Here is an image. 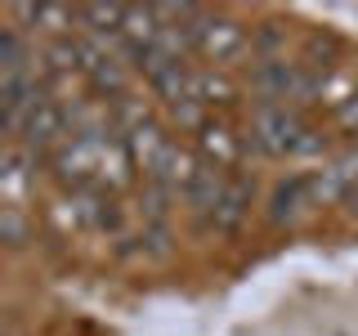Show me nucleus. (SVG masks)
<instances>
[{"label":"nucleus","instance_id":"obj_8","mask_svg":"<svg viewBox=\"0 0 358 336\" xmlns=\"http://www.w3.org/2000/svg\"><path fill=\"white\" fill-rule=\"evenodd\" d=\"M5 242H22V216H18V206H14V202H9V206H5Z\"/></svg>","mask_w":358,"mask_h":336},{"label":"nucleus","instance_id":"obj_9","mask_svg":"<svg viewBox=\"0 0 358 336\" xmlns=\"http://www.w3.org/2000/svg\"><path fill=\"white\" fill-rule=\"evenodd\" d=\"M336 117H341V126H350V130H358V90L350 99H345L341 104V112H336Z\"/></svg>","mask_w":358,"mask_h":336},{"label":"nucleus","instance_id":"obj_2","mask_svg":"<svg viewBox=\"0 0 358 336\" xmlns=\"http://www.w3.org/2000/svg\"><path fill=\"white\" fill-rule=\"evenodd\" d=\"M63 134H67V117H63V108L54 104V99H41V104L31 108V117L22 121L18 139H22V148H27V153H36V148H54Z\"/></svg>","mask_w":358,"mask_h":336},{"label":"nucleus","instance_id":"obj_4","mask_svg":"<svg viewBox=\"0 0 358 336\" xmlns=\"http://www.w3.org/2000/svg\"><path fill=\"white\" fill-rule=\"evenodd\" d=\"M184 193L193 202V211H210V216H215V206L224 202V193H229V175H224L220 162H193Z\"/></svg>","mask_w":358,"mask_h":336},{"label":"nucleus","instance_id":"obj_6","mask_svg":"<svg viewBox=\"0 0 358 336\" xmlns=\"http://www.w3.org/2000/svg\"><path fill=\"white\" fill-rule=\"evenodd\" d=\"M76 14H81L85 22H94L99 31H121V27H126L130 5H81Z\"/></svg>","mask_w":358,"mask_h":336},{"label":"nucleus","instance_id":"obj_7","mask_svg":"<svg viewBox=\"0 0 358 336\" xmlns=\"http://www.w3.org/2000/svg\"><path fill=\"white\" fill-rule=\"evenodd\" d=\"M18 18L45 22V31H63V22L72 18V9L67 5H18Z\"/></svg>","mask_w":358,"mask_h":336},{"label":"nucleus","instance_id":"obj_5","mask_svg":"<svg viewBox=\"0 0 358 336\" xmlns=\"http://www.w3.org/2000/svg\"><path fill=\"white\" fill-rule=\"evenodd\" d=\"M246 206H251V184H242V179H229V193H224V202L215 206V224L220 229H238Z\"/></svg>","mask_w":358,"mask_h":336},{"label":"nucleus","instance_id":"obj_3","mask_svg":"<svg viewBox=\"0 0 358 336\" xmlns=\"http://www.w3.org/2000/svg\"><path fill=\"white\" fill-rule=\"evenodd\" d=\"M309 206H318L313 184H309V175H296V179H287V184L273 188V197H268V220L273 224H296V220L309 216Z\"/></svg>","mask_w":358,"mask_h":336},{"label":"nucleus","instance_id":"obj_1","mask_svg":"<svg viewBox=\"0 0 358 336\" xmlns=\"http://www.w3.org/2000/svg\"><path fill=\"white\" fill-rule=\"evenodd\" d=\"M251 144L268 157H305V153H318V134H313L305 121L296 117L291 108H278V104H264L260 117H255V130H251Z\"/></svg>","mask_w":358,"mask_h":336},{"label":"nucleus","instance_id":"obj_10","mask_svg":"<svg viewBox=\"0 0 358 336\" xmlns=\"http://www.w3.org/2000/svg\"><path fill=\"white\" fill-rule=\"evenodd\" d=\"M341 202H345V211H350V216H358V179H354V188H350Z\"/></svg>","mask_w":358,"mask_h":336}]
</instances>
